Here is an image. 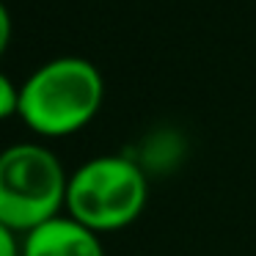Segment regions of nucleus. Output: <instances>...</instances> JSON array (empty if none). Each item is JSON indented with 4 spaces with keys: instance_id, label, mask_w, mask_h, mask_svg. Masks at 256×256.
Masks as SVG:
<instances>
[{
    "instance_id": "nucleus-5",
    "label": "nucleus",
    "mask_w": 256,
    "mask_h": 256,
    "mask_svg": "<svg viewBox=\"0 0 256 256\" xmlns=\"http://www.w3.org/2000/svg\"><path fill=\"white\" fill-rule=\"evenodd\" d=\"M17 108H20V86L6 72H0V122L17 116Z\"/></svg>"
},
{
    "instance_id": "nucleus-3",
    "label": "nucleus",
    "mask_w": 256,
    "mask_h": 256,
    "mask_svg": "<svg viewBox=\"0 0 256 256\" xmlns=\"http://www.w3.org/2000/svg\"><path fill=\"white\" fill-rule=\"evenodd\" d=\"M146 198L149 184L144 171L127 157L102 154L69 174L64 212L91 232L105 234L138 220Z\"/></svg>"
},
{
    "instance_id": "nucleus-2",
    "label": "nucleus",
    "mask_w": 256,
    "mask_h": 256,
    "mask_svg": "<svg viewBox=\"0 0 256 256\" xmlns=\"http://www.w3.org/2000/svg\"><path fill=\"white\" fill-rule=\"evenodd\" d=\"M69 174L64 162L39 144H12L0 152V223L17 234L66 210Z\"/></svg>"
},
{
    "instance_id": "nucleus-4",
    "label": "nucleus",
    "mask_w": 256,
    "mask_h": 256,
    "mask_svg": "<svg viewBox=\"0 0 256 256\" xmlns=\"http://www.w3.org/2000/svg\"><path fill=\"white\" fill-rule=\"evenodd\" d=\"M22 256H105V248L96 232L61 212L22 234Z\"/></svg>"
},
{
    "instance_id": "nucleus-1",
    "label": "nucleus",
    "mask_w": 256,
    "mask_h": 256,
    "mask_svg": "<svg viewBox=\"0 0 256 256\" xmlns=\"http://www.w3.org/2000/svg\"><path fill=\"white\" fill-rule=\"evenodd\" d=\"M105 102L102 72L80 56L50 58L20 86L17 116L42 138H66L96 118Z\"/></svg>"
},
{
    "instance_id": "nucleus-6",
    "label": "nucleus",
    "mask_w": 256,
    "mask_h": 256,
    "mask_svg": "<svg viewBox=\"0 0 256 256\" xmlns=\"http://www.w3.org/2000/svg\"><path fill=\"white\" fill-rule=\"evenodd\" d=\"M0 256H22V240L6 223H0Z\"/></svg>"
},
{
    "instance_id": "nucleus-7",
    "label": "nucleus",
    "mask_w": 256,
    "mask_h": 256,
    "mask_svg": "<svg viewBox=\"0 0 256 256\" xmlns=\"http://www.w3.org/2000/svg\"><path fill=\"white\" fill-rule=\"evenodd\" d=\"M8 42H12V14L3 6V0H0V58L8 50Z\"/></svg>"
}]
</instances>
